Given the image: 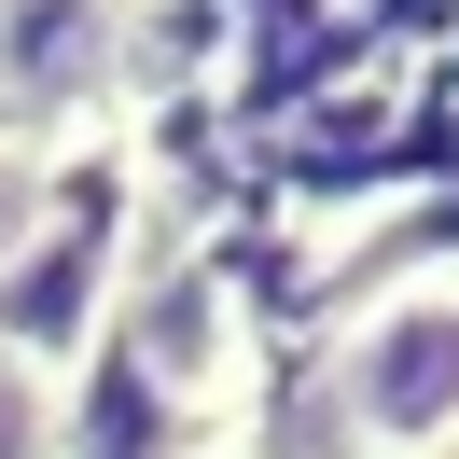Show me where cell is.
Listing matches in <instances>:
<instances>
[{
  "instance_id": "obj_3",
  "label": "cell",
  "mask_w": 459,
  "mask_h": 459,
  "mask_svg": "<svg viewBox=\"0 0 459 459\" xmlns=\"http://www.w3.org/2000/svg\"><path fill=\"white\" fill-rule=\"evenodd\" d=\"M126 348H140V376H153V403H168V418H237V403L264 390L251 292H237L223 264H181V279H153L140 307H126Z\"/></svg>"
},
{
  "instance_id": "obj_2",
  "label": "cell",
  "mask_w": 459,
  "mask_h": 459,
  "mask_svg": "<svg viewBox=\"0 0 459 459\" xmlns=\"http://www.w3.org/2000/svg\"><path fill=\"white\" fill-rule=\"evenodd\" d=\"M126 307V251L98 209H42L14 251H0V362L42 376V390L70 403V362L98 348V320Z\"/></svg>"
},
{
  "instance_id": "obj_1",
  "label": "cell",
  "mask_w": 459,
  "mask_h": 459,
  "mask_svg": "<svg viewBox=\"0 0 459 459\" xmlns=\"http://www.w3.org/2000/svg\"><path fill=\"white\" fill-rule=\"evenodd\" d=\"M320 431L348 459H459V251H418L320 334Z\"/></svg>"
},
{
  "instance_id": "obj_4",
  "label": "cell",
  "mask_w": 459,
  "mask_h": 459,
  "mask_svg": "<svg viewBox=\"0 0 459 459\" xmlns=\"http://www.w3.org/2000/svg\"><path fill=\"white\" fill-rule=\"evenodd\" d=\"M126 0H0V112L29 126V153H42V126H84V112H112L126 98Z\"/></svg>"
},
{
  "instance_id": "obj_5",
  "label": "cell",
  "mask_w": 459,
  "mask_h": 459,
  "mask_svg": "<svg viewBox=\"0 0 459 459\" xmlns=\"http://www.w3.org/2000/svg\"><path fill=\"white\" fill-rule=\"evenodd\" d=\"M0 459H56V390L0 362Z\"/></svg>"
}]
</instances>
